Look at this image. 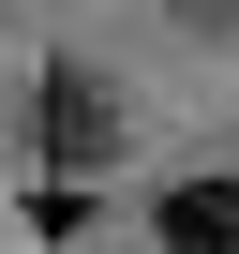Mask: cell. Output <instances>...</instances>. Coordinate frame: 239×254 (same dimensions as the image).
Masks as SVG:
<instances>
[{
    "label": "cell",
    "mask_w": 239,
    "mask_h": 254,
    "mask_svg": "<svg viewBox=\"0 0 239 254\" xmlns=\"http://www.w3.org/2000/svg\"><path fill=\"white\" fill-rule=\"evenodd\" d=\"M45 150H60V165H105V150H120V105H105V75H75V60L45 75Z\"/></svg>",
    "instance_id": "6da1fadb"
},
{
    "label": "cell",
    "mask_w": 239,
    "mask_h": 254,
    "mask_svg": "<svg viewBox=\"0 0 239 254\" xmlns=\"http://www.w3.org/2000/svg\"><path fill=\"white\" fill-rule=\"evenodd\" d=\"M165 254H239V180H179L165 194Z\"/></svg>",
    "instance_id": "7a4b0ae2"
}]
</instances>
